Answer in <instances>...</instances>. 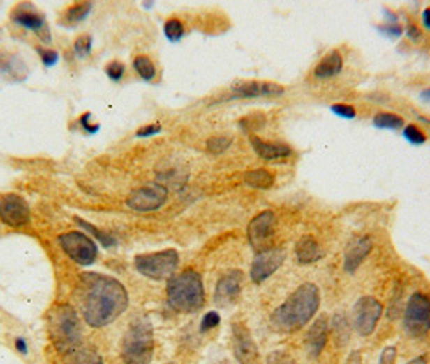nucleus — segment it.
<instances>
[{
    "instance_id": "nucleus-1",
    "label": "nucleus",
    "mask_w": 430,
    "mask_h": 364,
    "mask_svg": "<svg viewBox=\"0 0 430 364\" xmlns=\"http://www.w3.org/2000/svg\"><path fill=\"white\" fill-rule=\"evenodd\" d=\"M76 296L86 324L96 329L112 324L128 307L125 286L109 275L83 274L76 289Z\"/></svg>"
},
{
    "instance_id": "nucleus-2",
    "label": "nucleus",
    "mask_w": 430,
    "mask_h": 364,
    "mask_svg": "<svg viewBox=\"0 0 430 364\" xmlns=\"http://www.w3.org/2000/svg\"><path fill=\"white\" fill-rule=\"evenodd\" d=\"M320 306L319 286L311 282L301 284L270 316V324L276 332L291 334L309 324Z\"/></svg>"
},
{
    "instance_id": "nucleus-3",
    "label": "nucleus",
    "mask_w": 430,
    "mask_h": 364,
    "mask_svg": "<svg viewBox=\"0 0 430 364\" xmlns=\"http://www.w3.org/2000/svg\"><path fill=\"white\" fill-rule=\"evenodd\" d=\"M167 300L173 310L184 314L201 310L206 300L201 275L193 269L173 275L167 284Z\"/></svg>"
},
{
    "instance_id": "nucleus-4",
    "label": "nucleus",
    "mask_w": 430,
    "mask_h": 364,
    "mask_svg": "<svg viewBox=\"0 0 430 364\" xmlns=\"http://www.w3.org/2000/svg\"><path fill=\"white\" fill-rule=\"evenodd\" d=\"M49 335L61 355L83 345V329L75 307L70 305H55L49 311Z\"/></svg>"
},
{
    "instance_id": "nucleus-5",
    "label": "nucleus",
    "mask_w": 430,
    "mask_h": 364,
    "mask_svg": "<svg viewBox=\"0 0 430 364\" xmlns=\"http://www.w3.org/2000/svg\"><path fill=\"white\" fill-rule=\"evenodd\" d=\"M154 330L146 319L133 322L123 337L120 356L125 364H151L154 358Z\"/></svg>"
},
{
    "instance_id": "nucleus-6",
    "label": "nucleus",
    "mask_w": 430,
    "mask_h": 364,
    "mask_svg": "<svg viewBox=\"0 0 430 364\" xmlns=\"http://www.w3.org/2000/svg\"><path fill=\"white\" fill-rule=\"evenodd\" d=\"M180 263L175 249H163L157 253L140 254L135 258V268L141 275L152 280H170Z\"/></svg>"
},
{
    "instance_id": "nucleus-7",
    "label": "nucleus",
    "mask_w": 430,
    "mask_h": 364,
    "mask_svg": "<svg viewBox=\"0 0 430 364\" xmlns=\"http://www.w3.org/2000/svg\"><path fill=\"white\" fill-rule=\"evenodd\" d=\"M404 330L414 338L427 335L430 330V296L416 291L408 300L403 314Z\"/></svg>"
},
{
    "instance_id": "nucleus-8",
    "label": "nucleus",
    "mask_w": 430,
    "mask_h": 364,
    "mask_svg": "<svg viewBox=\"0 0 430 364\" xmlns=\"http://www.w3.org/2000/svg\"><path fill=\"white\" fill-rule=\"evenodd\" d=\"M383 306L380 301L373 296H361L353 306L351 311V327L356 330L357 335L369 337L377 329L380 321Z\"/></svg>"
},
{
    "instance_id": "nucleus-9",
    "label": "nucleus",
    "mask_w": 430,
    "mask_h": 364,
    "mask_svg": "<svg viewBox=\"0 0 430 364\" xmlns=\"http://www.w3.org/2000/svg\"><path fill=\"white\" fill-rule=\"evenodd\" d=\"M168 191L161 183H149L135 188L128 194L126 206L136 212H152L167 203Z\"/></svg>"
},
{
    "instance_id": "nucleus-10",
    "label": "nucleus",
    "mask_w": 430,
    "mask_h": 364,
    "mask_svg": "<svg viewBox=\"0 0 430 364\" xmlns=\"http://www.w3.org/2000/svg\"><path fill=\"white\" fill-rule=\"evenodd\" d=\"M60 248L76 264L89 265L97 258V246L88 235L81 232H66L59 237Z\"/></svg>"
},
{
    "instance_id": "nucleus-11",
    "label": "nucleus",
    "mask_w": 430,
    "mask_h": 364,
    "mask_svg": "<svg viewBox=\"0 0 430 364\" xmlns=\"http://www.w3.org/2000/svg\"><path fill=\"white\" fill-rule=\"evenodd\" d=\"M285 258L286 253L283 248H275L274 246V248L258 251L249 270V277L251 280H253V284L260 285L267 279H270V277L283 265Z\"/></svg>"
},
{
    "instance_id": "nucleus-12",
    "label": "nucleus",
    "mask_w": 430,
    "mask_h": 364,
    "mask_svg": "<svg viewBox=\"0 0 430 364\" xmlns=\"http://www.w3.org/2000/svg\"><path fill=\"white\" fill-rule=\"evenodd\" d=\"M0 220L13 228L28 225L31 220L28 203L17 193L0 194Z\"/></svg>"
},
{
    "instance_id": "nucleus-13",
    "label": "nucleus",
    "mask_w": 430,
    "mask_h": 364,
    "mask_svg": "<svg viewBox=\"0 0 430 364\" xmlns=\"http://www.w3.org/2000/svg\"><path fill=\"white\" fill-rule=\"evenodd\" d=\"M10 17H12L13 23H17L18 27L29 29L33 31L34 34H38V38L43 41V43H50V41H52V34H50V29L44 15L38 12L31 3L17 5V7L13 8V12L10 13Z\"/></svg>"
},
{
    "instance_id": "nucleus-14",
    "label": "nucleus",
    "mask_w": 430,
    "mask_h": 364,
    "mask_svg": "<svg viewBox=\"0 0 430 364\" xmlns=\"http://www.w3.org/2000/svg\"><path fill=\"white\" fill-rule=\"evenodd\" d=\"M285 94V88L272 81H239L233 85L225 101L233 99H260V97H280Z\"/></svg>"
},
{
    "instance_id": "nucleus-15",
    "label": "nucleus",
    "mask_w": 430,
    "mask_h": 364,
    "mask_svg": "<svg viewBox=\"0 0 430 364\" xmlns=\"http://www.w3.org/2000/svg\"><path fill=\"white\" fill-rule=\"evenodd\" d=\"M232 347L233 355L239 364H260L259 348L255 345L248 327L242 324V322H233Z\"/></svg>"
},
{
    "instance_id": "nucleus-16",
    "label": "nucleus",
    "mask_w": 430,
    "mask_h": 364,
    "mask_svg": "<svg viewBox=\"0 0 430 364\" xmlns=\"http://www.w3.org/2000/svg\"><path fill=\"white\" fill-rule=\"evenodd\" d=\"M276 217L272 211H262L253 217L248 225V242L255 251L270 248L269 242L275 230Z\"/></svg>"
},
{
    "instance_id": "nucleus-17",
    "label": "nucleus",
    "mask_w": 430,
    "mask_h": 364,
    "mask_svg": "<svg viewBox=\"0 0 430 364\" xmlns=\"http://www.w3.org/2000/svg\"><path fill=\"white\" fill-rule=\"evenodd\" d=\"M372 240L369 235H355L345 248L343 269L346 274H355L361 268L366 258L372 251Z\"/></svg>"
},
{
    "instance_id": "nucleus-18",
    "label": "nucleus",
    "mask_w": 430,
    "mask_h": 364,
    "mask_svg": "<svg viewBox=\"0 0 430 364\" xmlns=\"http://www.w3.org/2000/svg\"><path fill=\"white\" fill-rule=\"evenodd\" d=\"M243 289V272L242 270H232V272L220 277L217 285H215L214 300L217 305L233 303L242 293Z\"/></svg>"
},
{
    "instance_id": "nucleus-19",
    "label": "nucleus",
    "mask_w": 430,
    "mask_h": 364,
    "mask_svg": "<svg viewBox=\"0 0 430 364\" xmlns=\"http://www.w3.org/2000/svg\"><path fill=\"white\" fill-rule=\"evenodd\" d=\"M249 143L253 146L254 152L258 154L264 161H281V159H288L291 156V147L285 143H274L262 140L259 136H249Z\"/></svg>"
},
{
    "instance_id": "nucleus-20",
    "label": "nucleus",
    "mask_w": 430,
    "mask_h": 364,
    "mask_svg": "<svg viewBox=\"0 0 430 364\" xmlns=\"http://www.w3.org/2000/svg\"><path fill=\"white\" fill-rule=\"evenodd\" d=\"M329 319L325 316L317 317L306 335V348L312 358H317L324 351L329 338Z\"/></svg>"
},
{
    "instance_id": "nucleus-21",
    "label": "nucleus",
    "mask_w": 430,
    "mask_h": 364,
    "mask_svg": "<svg viewBox=\"0 0 430 364\" xmlns=\"http://www.w3.org/2000/svg\"><path fill=\"white\" fill-rule=\"evenodd\" d=\"M0 75L13 81H23L28 76V66L20 55L0 52Z\"/></svg>"
},
{
    "instance_id": "nucleus-22",
    "label": "nucleus",
    "mask_w": 430,
    "mask_h": 364,
    "mask_svg": "<svg viewBox=\"0 0 430 364\" xmlns=\"http://www.w3.org/2000/svg\"><path fill=\"white\" fill-rule=\"evenodd\" d=\"M296 259L299 264H314L317 261L324 258V251H322L320 245L317 240L311 235H304L303 238L296 243Z\"/></svg>"
},
{
    "instance_id": "nucleus-23",
    "label": "nucleus",
    "mask_w": 430,
    "mask_h": 364,
    "mask_svg": "<svg viewBox=\"0 0 430 364\" xmlns=\"http://www.w3.org/2000/svg\"><path fill=\"white\" fill-rule=\"evenodd\" d=\"M343 70V57L340 50H330L329 54L317 64L314 76L319 80H330L340 75Z\"/></svg>"
},
{
    "instance_id": "nucleus-24",
    "label": "nucleus",
    "mask_w": 430,
    "mask_h": 364,
    "mask_svg": "<svg viewBox=\"0 0 430 364\" xmlns=\"http://www.w3.org/2000/svg\"><path fill=\"white\" fill-rule=\"evenodd\" d=\"M61 356H64V364H104L99 351L86 345L76 347Z\"/></svg>"
},
{
    "instance_id": "nucleus-25",
    "label": "nucleus",
    "mask_w": 430,
    "mask_h": 364,
    "mask_svg": "<svg viewBox=\"0 0 430 364\" xmlns=\"http://www.w3.org/2000/svg\"><path fill=\"white\" fill-rule=\"evenodd\" d=\"M243 180H244V184H248V187L251 188L269 189L274 184L275 178L272 173L267 170V168H254V170H249L244 173Z\"/></svg>"
},
{
    "instance_id": "nucleus-26",
    "label": "nucleus",
    "mask_w": 430,
    "mask_h": 364,
    "mask_svg": "<svg viewBox=\"0 0 430 364\" xmlns=\"http://www.w3.org/2000/svg\"><path fill=\"white\" fill-rule=\"evenodd\" d=\"M332 330H334V335L336 338V342L340 343V345H346L348 340H350V334H351V324L348 322L346 316L341 314V312H336L334 316V319H332Z\"/></svg>"
},
{
    "instance_id": "nucleus-27",
    "label": "nucleus",
    "mask_w": 430,
    "mask_h": 364,
    "mask_svg": "<svg viewBox=\"0 0 430 364\" xmlns=\"http://www.w3.org/2000/svg\"><path fill=\"white\" fill-rule=\"evenodd\" d=\"M383 12L387 13V23L377 27L378 33H382L388 39H399L404 33V28L398 23V18L395 17V13H392L388 8H383Z\"/></svg>"
},
{
    "instance_id": "nucleus-28",
    "label": "nucleus",
    "mask_w": 430,
    "mask_h": 364,
    "mask_svg": "<svg viewBox=\"0 0 430 364\" xmlns=\"http://www.w3.org/2000/svg\"><path fill=\"white\" fill-rule=\"evenodd\" d=\"M373 126L380 130H399L404 126V120L403 117L392 114V112H380L373 117Z\"/></svg>"
},
{
    "instance_id": "nucleus-29",
    "label": "nucleus",
    "mask_w": 430,
    "mask_h": 364,
    "mask_svg": "<svg viewBox=\"0 0 430 364\" xmlns=\"http://www.w3.org/2000/svg\"><path fill=\"white\" fill-rule=\"evenodd\" d=\"M133 68L136 70V73L140 75L142 80L151 81L156 78V65H154V61L147 57V55H138V57L133 60Z\"/></svg>"
},
{
    "instance_id": "nucleus-30",
    "label": "nucleus",
    "mask_w": 430,
    "mask_h": 364,
    "mask_svg": "<svg viewBox=\"0 0 430 364\" xmlns=\"http://www.w3.org/2000/svg\"><path fill=\"white\" fill-rule=\"evenodd\" d=\"M89 12H91V3L89 2L73 3L71 7L65 10L64 20H65V23H68V24L80 23L81 20H84L86 17H88Z\"/></svg>"
},
{
    "instance_id": "nucleus-31",
    "label": "nucleus",
    "mask_w": 430,
    "mask_h": 364,
    "mask_svg": "<svg viewBox=\"0 0 430 364\" xmlns=\"http://www.w3.org/2000/svg\"><path fill=\"white\" fill-rule=\"evenodd\" d=\"M403 138L414 146H422L427 143L426 133H424L417 125H414V123H409V125L403 128Z\"/></svg>"
},
{
    "instance_id": "nucleus-32",
    "label": "nucleus",
    "mask_w": 430,
    "mask_h": 364,
    "mask_svg": "<svg viewBox=\"0 0 430 364\" xmlns=\"http://www.w3.org/2000/svg\"><path fill=\"white\" fill-rule=\"evenodd\" d=\"M75 220L76 222H78V225L80 227H83L84 230H88L89 233H92L94 235V237L99 240V242L102 243V246H104V248H112V246L115 245V240L110 237L109 233H105V232H101L99 228H96L94 225H91V224H88L86 222V220H83V219H80V217H75Z\"/></svg>"
},
{
    "instance_id": "nucleus-33",
    "label": "nucleus",
    "mask_w": 430,
    "mask_h": 364,
    "mask_svg": "<svg viewBox=\"0 0 430 364\" xmlns=\"http://www.w3.org/2000/svg\"><path fill=\"white\" fill-rule=\"evenodd\" d=\"M163 33H165V36L172 41V43H177V41H180L183 38L184 24L178 18H170L165 23V27H163Z\"/></svg>"
},
{
    "instance_id": "nucleus-34",
    "label": "nucleus",
    "mask_w": 430,
    "mask_h": 364,
    "mask_svg": "<svg viewBox=\"0 0 430 364\" xmlns=\"http://www.w3.org/2000/svg\"><path fill=\"white\" fill-rule=\"evenodd\" d=\"M230 145H232V140H230V138H227V136H212L207 140L206 147H207L209 152L215 154V156H218V154L227 151Z\"/></svg>"
},
{
    "instance_id": "nucleus-35",
    "label": "nucleus",
    "mask_w": 430,
    "mask_h": 364,
    "mask_svg": "<svg viewBox=\"0 0 430 364\" xmlns=\"http://www.w3.org/2000/svg\"><path fill=\"white\" fill-rule=\"evenodd\" d=\"M91 45H92V38L89 34H81L75 41V52L80 55V57H86L91 52Z\"/></svg>"
},
{
    "instance_id": "nucleus-36",
    "label": "nucleus",
    "mask_w": 430,
    "mask_h": 364,
    "mask_svg": "<svg viewBox=\"0 0 430 364\" xmlns=\"http://www.w3.org/2000/svg\"><path fill=\"white\" fill-rule=\"evenodd\" d=\"M265 364H298L290 355H286L281 350L270 351L267 358H265Z\"/></svg>"
},
{
    "instance_id": "nucleus-37",
    "label": "nucleus",
    "mask_w": 430,
    "mask_h": 364,
    "mask_svg": "<svg viewBox=\"0 0 430 364\" xmlns=\"http://www.w3.org/2000/svg\"><path fill=\"white\" fill-rule=\"evenodd\" d=\"M330 109L335 115L341 117V119H345V120L356 119V109H355V105H351V104H334Z\"/></svg>"
},
{
    "instance_id": "nucleus-38",
    "label": "nucleus",
    "mask_w": 430,
    "mask_h": 364,
    "mask_svg": "<svg viewBox=\"0 0 430 364\" xmlns=\"http://www.w3.org/2000/svg\"><path fill=\"white\" fill-rule=\"evenodd\" d=\"M105 73L112 81H120L123 78V75H125V65L119 60L110 61V64L105 66Z\"/></svg>"
},
{
    "instance_id": "nucleus-39",
    "label": "nucleus",
    "mask_w": 430,
    "mask_h": 364,
    "mask_svg": "<svg viewBox=\"0 0 430 364\" xmlns=\"http://www.w3.org/2000/svg\"><path fill=\"white\" fill-rule=\"evenodd\" d=\"M220 324V314L217 311H209L201 321V332H209Z\"/></svg>"
},
{
    "instance_id": "nucleus-40",
    "label": "nucleus",
    "mask_w": 430,
    "mask_h": 364,
    "mask_svg": "<svg viewBox=\"0 0 430 364\" xmlns=\"http://www.w3.org/2000/svg\"><path fill=\"white\" fill-rule=\"evenodd\" d=\"M404 31H406V36L409 39L413 41V43H419V41L422 39V29L417 27L416 22H413V20H408L406 27H404Z\"/></svg>"
},
{
    "instance_id": "nucleus-41",
    "label": "nucleus",
    "mask_w": 430,
    "mask_h": 364,
    "mask_svg": "<svg viewBox=\"0 0 430 364\" xmlns=\"http://www.w3.org/2000/svg\"><path fill=\"white\" fill-rule=\"evenodd\" d=\"M398 358V350L396 347H385L383 348V351L380 353V360H378V364H395Z\"/></svg>"
},
{
    "instance_id": "nucleus-42",
    "label": "nucleus",
    "mask_w": 430,
    "mask_h": 364,
    "mask_svg": "<svg viewBox=\"0 0 430 364\" xmlns=\"http://www.w3.org/2000/svg\"><path fill=\"white\" fill-rule=\"evenodd\" d=\"M38 52L40 55V60H43V64L45 66H54L59 61V54L55 52V50L38 48Z\"/></svg>"
},
{
    "instance_id": "nucleus-43",
    "label": "nucleus",
    "mask_w": 430,
    "mask_h": 364,
    "mask_svg": "<svg viewBox=\"0 0 430 364\" xmlns=\"http://www.w3.org/2000/svg\"><path fill=\"white\" fill-rule=\"evenodd\" d=\"M161 130H162L161 125H158V123H156V125H147V126L140 128L136 135L138 136H142V138H144V136H152V135H156V133H158Z\"/></svg>"
},
{
    "instance_id": "nucleus-44",
    "label": "nucleus",
    "mask_w": 430,
    "mask_h": 364,
    "mask_svg": "<svg viewBox=\"0 0 430 364\" xmlns=\"http://www.w3.org/2000/svg\"><path fill=\"white\" fill-rule=\"evenodd\" d=\"M346 364H364V361H362L361 350L351 351L350 356H348V360H346Z\"/></svg>"
},
{
    "instance_id": "nucleus-45",
    "label": "nucleus",
    "mask_w": 430,
    "mask_h": 364,
    "mask_svg": "<svg viewBox=\"0 0 430 364\" xmlns=\"http://www.w3.org/2000/svg\"><path fill=\"white\" fill-rule=\"evenodd\" d=\"M15 348H17V351L22 353V355H27L28 353V345L27 342H24V338L22 337H18L17 340H15Z\"/></svg>"
},
{
    "instance_id": "nucleus-46",
    "label": "nucleus",
    "mask_w": 430,
    "mask_h": 364,
    "mask_svg": "<svg viewBox=\"0 0 430 364\" xmlns=\"http://www.w3.org/2000/svg\"><path fill=\"white\" fill-rule=\"evenodd\" d=\"M88 119H89V115H88V114L81 117V125L84 126V130H86V131H89V133H94V131L99 130V125H92V126H91L89 123H88Z\"/></svg>"
},
{
    "instance_id": "nucleus-47",
    "label": "nucleus",
    "mask_w": 430,
    "mask_h": 364,
    "mask_svg": "<svg viewBox=\"0 0 430 364\" xmlns=\"http://www.w3.org/2000/svg\"><path fill=\"white\" fill-rule=\"evenodd\" d=\"M422 24H424V28L430 31V7H427L422 12Z\"/></svg>"
},
{
    "instance_id": "nucleus-48",
    "label": "nucleus",
    "mask_w": 430,
    "mask_h": 364,
    "mask_svg": "<svg viewBox=\"0 0 430 364\" xmlns=\"http://www.w3.org/2000/svg\"><path fill=\"white\" fill-rule=\"evenodd\" d=\"M408 364H427V360H426V356H416V358H413V360Z\"/></svg>"
},
{
    "instance_id": "nucleus-49",
    "label": "nucleus",
    "mask_w": 430,
    "mask_h": 364,
    "mask_svg": "<svg viewBox=\"0 0 430 364\" xmlns=\"http://www.w3.org/2000/svg\"><path fill=\"white\" fill-rule=\"evenodd\" d=\"M421 99L426 101V102H430V89H426L421 92Z\"/></svg>"
}]
</instances>
